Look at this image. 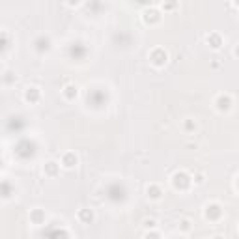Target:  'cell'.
<instances>
[{"label": "cell", "mask_w": 239, "mask_h": 239, "mask_svg": "<svg viewBox=\"0 0 239 239\" xmlns=\"http://www.w3.org/2000/svg\"><path fill=\"white\" fill-rule=\"evenodd\" d=\"M79 2H80V0H67V4H69V6H77Z\"/></svg>", "instance_id": "cell-1"}]
</instances>
